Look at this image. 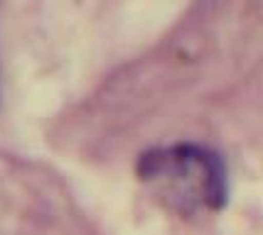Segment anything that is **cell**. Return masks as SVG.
<instances>
[{"label": "cell", "instance_id": "obj_1", "mask_svg": "<svg viewBox=\"0 0 263 235\" xmlns=\"http://www.w3.org/2000/svg\"><path fill=\"white\" fill-rule=\"evenodd\" d=\"M138 177L184 216L219 211L229 201L227 164L204 145L180 142L148 149L138 159Z\"/></svg>", "mask_w": 263, "mask_h": 235}]
</instances>
